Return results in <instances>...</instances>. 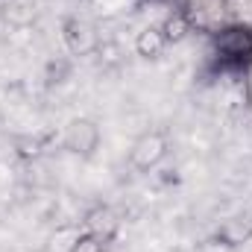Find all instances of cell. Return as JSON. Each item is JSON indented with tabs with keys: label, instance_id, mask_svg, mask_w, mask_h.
<instances>
[{
	"label": "cell",
	"instance_id": "1",
	"mask_svg": "<svg viewBox=\"0 0 252 252\" xmlns=\"http://www.w3.org/2000/svg\"><path fill=\"white\" fill-rule=\"evenodd\" d=\"M170 153V141L161 129H150L141 138H135L132 150H129V164L138 173H153Z\"/></svg>",
	"mask_w": 252,
	"mask_h": 252
},
{
	"label": "cell",
	"instance_id": "2",
	"mask_svg": "<svg viewBox=\"0 0 252 252\" xmlns=\"http://www.w3.org/2000/svg\"><path fill=\"white\" fill-rule=\"evenodd\" d=\"M62 147L73 156L91 158L100 147V126L94 124L91 118H73L70 124L64 126L62 135Z\"/></svg>",
	"mask_w": 252,
	"mask_h": 252
},
{
	"label": "cell",
	"instance_id": "3",
	"mask_svg": "<svg viewBox=\"0 0 252 252\" xmlns=\"http://www.w3.org/2000/svg\"><path fill=\"white\" fill-rule=\"evenodd\" d=\"M62 38L73 56H91L97 50V44H100L97 32L82 18H64L62 21Z\"/></svg>",
	"mask_w": 252,
	"mask_h": 252
},
{
	"label": "cell",
	"instance_id": "4",
	"mask_svg": "<svg viewBox=\"0 0 252 252\" xmlns=\"http://www.w3.org/2000/svg\"><path fill=\"white\" fill-rule=\"evenodd\" d=\"M82 223H85V232H91L97 238H106V241H112L115 232H118V226H121V220L115 217V211L109 205H94L91 211H85Z\"/></svg>",
	"mask_w": 252,
	"mask_h": 252
},
{
	"label": "cell",
	"instance_id": "5",
	"mask_svg": "<svg viewBox=\"0 0 252 252\" xmlns=\"http://www.w3.org/2000/svg\"><path fill=\"white\" fill-rule=\"evenodd\" d=\"M164 50H167V41H164V35H161L158 27H144V30L135 35V53H138L141 59L156 62V59L164 56Z\"/></svg>",
	"mask_w": 252,
	"mask_h": 252
},
{
	"label": "cell",
	"instance_id": "6",
	"mask_svg": "<svg viewBox=\"0 0 252 252\" xmlns=\"http://www.w3.org/2000/svg\"><path fill=\"white\" fill-rule=\"evenodd\" d=\"M250 238H252V214H241V217L229 220V223L220 229V241H223L226 247H238V244H244V241H250Z\"/></svg>",
	"mask_w": 252,
	"mask_h": 252
},
{
	"label": "cell",
	"instance_id": "7",
	"mask_svg": "<svg viewBox=\"0 0 252 252\" xmlns=\"http://www.w3.org/2000/svg\"><path fill=\"white\" fill-rule=\"evenodd\" d=\"M158 30H161V35H164L167 47H170V44H179V41H185V38H188L190 24H188V18H185L182 12H170V15L158 24Z\"/></svg>",
	"mask_w": 252,
	"mask_h": 252
},
{
	"label": "cell",
	"instance_id": "8",
	"mask_svg": "<svg viewBox=\"0 0 252 252\" xmlns=\"http://www.w3.org/2000/svg\"><path fill=\"white\" fill-rule=\"evenodd\" d=\"M15 153H18V158L32 161V158H38L44 153V138H38V135H21V138H15Z\"/></svg>",
	"mask_w": 252,
	"mask_h": 252
},
{
	"label": "cell",
	"instance_id": "9",
	"mask_svg": "<svg viewBox=\"0 0 252 252\" xmlns=\"http://www.w3.org/2000/svg\"><path fill=\"white\" fill-rule=\"evenodd\" d=\"M67 252H109V241L106 238H97L91 232H79L70 241V250Z\"/></svg>",
	"mask_w": 252,
	"mask_h": 252
},
{
	"label": "cell",
	"instance_id": "10",
	"mask_svg": "<svg viewBox=\"0 0 252 252\" xmlns=\"http://www.w3.org/2000/svg\"><path fill=\"white\" fill-rule=\"evenodd\" d=\"M94 56L106 64V67H115V64L121 62V50H118V44H115V41H100V44H97V50H94Z\"/></svg>",
	"mask_w": 252,
	"mask_h": 252
}]
</instances>
